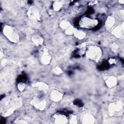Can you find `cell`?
I'll list each match as a JSON object with an SVG mask.
<instances>
[{"mask_svg":"<svg viewBox=\"0 0 124 124\" xmlns=\"http://www.w3.org/2000/svg\"><path fill=\"white\" fill-rule=\"evenodd\" d=\"M97 20L89 17H83L79 20L78 23L81 28L91 29L95 27L98 24Z\"/></svg>","mask_w":124,"mask_h":124,"instance_id":"6da1fadb","label":"cell"}]
</instances>
